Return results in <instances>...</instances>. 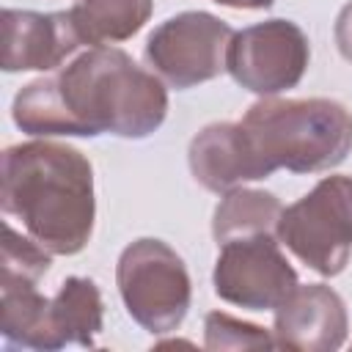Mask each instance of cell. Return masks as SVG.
I'll use <instances>...</instances> for the list:
<instances>
[{
  "label": "cell",
  "instance_id": "8992f818",
  "mask_svg": "<svg viewBox=\"0 0 352 352\" xmlns=\"http://www.w3.org/2000/svg\"><path fill=\"white\" fill-rule=\"evenodd\" d=\"M234 33L228 22L209 11H182L148 33L143 58L168 88L187 91L226 72Z\"/></svg>",
  "mask_w": 352,
  "mask_h": 352
},
{
  "label": "cell",
  "instance_id": "e0dca14e",
  "mask_svg": "<svg viewBox=\"0 0 352 352\" xmlns=\"http://www.w3.org/2000/svg\"><path fill=\"white\" fill-rule=\"evenodd\" d=\"M204 346L206 349H264L278 344L270 330L253 322H242L228 314L212 311L204 319Z\"/></svg>",
  "mask_w": 352,
  "mask_h": 352
},
{
  "label": "cell",
  "instance_id": "3957f363",
  "mask_svg": "<svg viewBox=\"0 0 352 352\" xmlns=\"http://www.w3.org/2000/svg\"><path fill=\"white\" fill-rule=\"evenodd\" d=\"M239 124L272 170L322 173L341 165L352 151V113L327 96H261Z\"/></svg>",
  "mask_w": 352,
  "mask_h": 352
},
{
  "label": "cell",
  "instance_id": "7a4b0ae2",
  "mask_svg": "<svg viewBox=\"0 0 352 352\" xmlns=\"http://www.w3.org/2000/svg\"><path fill=\"white\" fill-rule=\"evenodd\" d=\"M0 206L52 256L80 253L94 234V168L82 151L47 138L3 151Z\"/></svg>",
  "mask_w": 352,
  "mask_h": 352
},
{
  "label": "cell",
  "instance_id": "30bf717a",
  "mask_svg": "<svg viewBox=\"0 0 352 352\" xmlns=\"http://www.w3.org/2000/svg\"><path fill=\"white\" fill-rule=\"evenodd\" d=\"M192 179L209 192H228L248 182H264L275 170L261 160L239 121L206 124L187 148Z\"/></svg>",
  "mask_w": 352,
  "mask_h": 352
},
{
  "label": "cell",
  "instance_id": "ba28073f",
  "mask_svg": "<svg viewBox=\"0 0 352 352\" xmlns=\"http://www.w3.org/2000/svg\"><path fill=\"white\" fill-rule=\"evenodd\" d=\"M297 283L300 278L275 234L223 242L212 270L214 294L248 311H275Z\"/></svg>",
  "mask_w": 352,
  "mask_h": 352
},
{
  "label": "cell",
  "instance_id": "52a82bcc",
  "mask_svg": "<svg viewBox=\"0 0 352 352\" xmlns=\"http://www.w3.org/2000/svg\"><path fill=\"white\" fill-rule=\"evenodd\" d=\"M308 60V36L297 22L264 19L234 33L226 72L256 96H278L305 77Z\"/></svg>",
  "mask_w": 352,
  "mask_h": 352
},
{
  "label": "cell",
  "instance_id": "8fae6325",
  "mask_svg": "<svg viewBox=\"0 0 352 352\" xmlns=\"http://www.w3.org/2000/svg\"><path fill=\"white\" fill-rule=\"evenodd\" d=\"M349 316L344 297L324 283H297L275 308V344L300 352H333L346 341Z\"/></svg>",
  "mask_w": 352,
  "mask_h": 352
},
{
  "label": "cell",
  "instance_id": "5bb4252c",
  "mask_svg": "<svg viewBox=\"0 0 352 352\" xmlns=\"http://www.w3.org/2000/svg\"><path fill=\"white\" fill-rule=\"evenodd\" d=\"M52 324L63 346H96V336L104 324V302L99 286L82 275L66 278L52 294Z\"/></svg>",
  "mask_w": 352,
  "mask_h": 352
},
{
  "label": "cell",
  "instance_id": "5b68a950",
  "mask_svg": "<svg viewBox=\"0 0 352 352\" xmlns=\"http://www.w3.org/2000/svg\"><path fill=\"white\" fill-rule=\"evenodd\" d=\"M275 236L308 270L341 275L352 256V176H324L283 206Z\"/></svg>",
  "mask_w": 352,
  "mask_h": 352
},
{
  "label": "cell",
  "instance_id": "ac0fdd59",
  "mask_svg": "<svg viewBox=\"0 0 352 352\" xmlns=\"http://www.w3.org/2000/svg\"><path fill=\"white\" fill-rule=\"evenodd\" d=\"M333 36H336V47H338L341 58L352 63V0L338 11Z\"/></svg>",
  "mask_w": 352,
  "mask_h": 352
},
{
  "label": "cell",
  "instance_id": "9c48e42d",
  "mask_svg": "<svg viewBox=\"0 0 352 352\" xmlns=\"http://www.w3.org/2000/svg\"><path fill=\"white\" fill-rule=\"evenodd\" d=\"M82 38L69 11H3V69L55 72L80 52Z\"/></svg>",
  "mask_w": 352,
  "mask_h": 352
},
{
  "label": "cell",
  "instance_id": "6da1fadb",
  "mask_svg": "<svg viewBox=\"0 0 352 352\" xmlns=\"http://www.w3.org/2000/svg\"><path fill=\"white\" fill-rule=\"evenodd\" d=\"M168 116V85L118 47H88L14 96L11 118L33 138L143 140Z\"/></svg>",
  "mask_w": 352,
  "mask_h": 352
},
{
  "label": "cell",
  "instance_id": "7c38bea8",
  "mask_svg": "<svg viewBox=\"0 0 352 352\" xmlns=\"http://www.w3.org/2000/svg\"><path fill=\"white\" fill-rule=\"evenodd\" d=\"M38 283H19V280H0V333L8 346L19 349H38L55 352L63 349V341L52 324V297H44Z\"/></svg>",
  "mask_w": 352,
  "mask_h": 352
},
{
  "label": "cell",
  "instance_id": "277c9868",
  "mask_svg": "<svg viewBox=\"0 0 352 352\" xmlns=\"http://www.w3.org/2000/svg\"><path fill=\"white\" fill-rule=\"evenodd\" d=\"M116 283L126 314L154 336L173 333L192 302V280L184 258L154 236H140L121 250Z\"/></svg>",
  "mask_w": 352,
  "mask_h": 352
},
{
  "label": "cell",
  "instance_id": "4fadbf2b",
  "mask_svg": "<svg viewBox=\"0 0 352 352\" xmlns=\"http://www.w3.org/2000/svg\"><path fill=\"white\" fill-rule=\"evenodd\" d=\"M151 11L154 0H77L69 8L85 47H110L132 38Z\"/></svg>",
  "mask_w": 352,
  "mask_h": 352
},
{
  "label": "cell",
  "instance_id": "d6986e66",
  "mask_svg": "<svg viewBox=\"0 0 352 352\" xmlns=\"http://www.w3.org/2000/svg\"><path fill=\"white\" fill-rule=\"evenodd\" d=\"M212 3H220L226 8H239V11H261V8H270L275 0H212Z\"/></svg>",
  "mask_w": 352,
  "mask_h": 352
},
{
  "label": "cell",
  "instance_id": "2e32d148",
  "mask_svg": "<svg viewBox=\"0 0 352 352\" xmlns=\"http://www.w3.org/2000/svg\"><path fill=\"white\" fill-rule=\"evenodd\" d=\"M50 250H44L28 234H19L14 223H6L3 236V258H0V280H19V283H38L50 270Z\"/></svg>",
  "mask_w": 352,
  "mask_h": 352
},
{
  "label": "cell",
  "instance_id": "9a60e30c",
  "mask_svg": "<svg viewBox=\"0 0 352 352\" xmlns=\"http://www.w3.org/2000/svg\"><path fill=\"white\" fill-rule=\"evenodd\" d=\"M280 212L283 204L278 201V195L267 190H250V187L228 190L223 192V201L214 209L212 236L217 245H223L231 239L275 234Z\"/></svg>",
  "mask_w": 352,
  "mask_h": 352
}]
</instances>
